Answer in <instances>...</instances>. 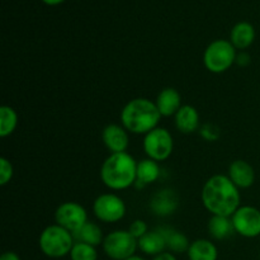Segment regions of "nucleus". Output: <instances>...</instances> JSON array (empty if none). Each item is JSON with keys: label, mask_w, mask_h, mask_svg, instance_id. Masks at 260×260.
Wrapping results in <instances>:
<instances>
[{"label": "nucleus", "mask_w": 260, "mask_h": 260, "mask_svg": "<svg viewBox=\"0 0 260 260\" xmlns=\"http://www.w3.org/2000/svg\"><path fill=\"white\" fill-rule=\"evenodd\" d=\"M152 260H177V258L172 253H161L155 256Z\"/></svg>", "instance_id": "nucleus-29"}, {"label": "nucleus", "mask_w": 260, "mask_h": 260, "mask_svg": "<svg viewBox=\"0 0 260 260\" xmlns=\"http://www.w3.org/2000/svg\"><path fill=\"white\" fill-rule=\"evenodd\" d=\"M124 127L118 124H108L102 132V140L112 154L126 152L128 147V135Z\"/></svg>", "instance_id": "nucleus-11"}, {"label": "nucleus", "mask_w": 260, "mask_h": 260, "mask_svg": "<svg viewBox=\"0 0 260 260\" xmlns=\"http://www.w3.org/2000/svg\"><path fill=\"white\" fill-rule=\"evenodd\" d=\"M229 178L238 188H249L254 184L255 172L249 162L235 160L229 167Z\"/></svg>", "instance_id": "nucleus-13"}, {"label": "nucleus", "mask_w": 260, "mask_h": 260, "mask_svg": "<svg viewBox=\"0 0 260 260\" xmlns=\"http://www.w3.org/2000/svg\"><path fill=\"white\" fill-rule=\"evenodd\" d=\"M137 241H139L140 250L147 255L156 256L164 253V249L167 248V241H165L164 235L157 229L155 231H147Z\"/></svg>", "instance_id": "nucleus-16"}, {"label": "nucleus", "mask_w": 260, "mask_h": 260, "mask_svg": "<svg viewBox=\"0 0 260 260\" xmlns=\"http://www.w3.org/2000/svg\"><path fill=\"white\" fill-rule=\"evenodd\" d=\"M139 241L129 231L116 230L104 238V253L113 260H126L135 255Z\"/></svg>", "instance_id": "nucleus-6"}, {"label": "nucleus", "mask_w": 260, "mask_h": 260, "mask_svg": "<svg viewBox=\"0 0 260 260\" xmlns=\"http://www.w3.org/2000/svg\"><path fill=\"white\" fill-rule=\"evenodd\" d=\"M94 215L98 220L106 223L118 222L119 220L126 215V205L123 200L118 196L112 194V193H106L102 194L94 201L93 205Z\"/></svg>", "instance_id": "nucleus-8"}, {"label": "nucleus", "mask_w": 260, "mask_h": 260, "mask_svg": "<svg viewBox=\"0 0 260 260\" xmlns=\"http://www.w3.org/2000/svg\"><path fill=\"white\" fill-rule=\"evenodd\" d=\"M0 260H20V258L17 254L13 253V251H7V253H4L0 256Z\"/></svg>", "instance_id": "nucleus-28"}, {"label": "nucleus", "mask_w": 260, "mask_h": 260, "mask_svg": "<svg viewBox=\"0 0 260 260\" xmlns=\"http://www.w3.org/2000/svg\"><path fill=\"white\" fill-rule=\"evenodd\" d=\"M70 256L71 260H96L98 253L95 250V246L75 241L73 249H71Z\"/></svg>", "instance_id": "nucleus-24"}, {"label": "nucleus", "mask_w": 260, "mask_h": 260, "mask_svg": "<svg viewBox=\"0 0 260 260\" xmlns=\"http://www.w3.org/2000/svg\"><path fill=\"white\" fill-rule=\"evenodd\" d=\"M13 178V165L7 157L0 159V185H5Z\"/></svg>", "instance_id": "nucleus-25"}, {"label": "nucleus", "mask_w": 260, "mask_h": 260, "mask_svg": "<svg viewBox=\"0 0 260 260\" xmlns=\"http://www.w3.org/2000/svg\"><path fill=\"white\" fill-rule=\"evenodd\" d=\"M255 38V29L253 25L248 22H240L231 30V43L234 47L239 50H245Z\"/></svg>", "instance_id": "nucleus-17"}, {"label": "nucleus", "mask_w": 260, "mask_h": 260, "mask_svg": "<svg viewBox=\"0 0 260 260\" xmlns=\"http://www.w3.org/2000/svg\"><path fill=\"white\" fill-rule=\"evenodd\" d=\"M161 114L156 104L146 98L129 101L121 112V121L127 131L136 135H146L156 128Z\"/></svg>", "instance_id": "nucleus-2"}, {"label": "nucleus", "mask_w": 260, "mask_h": 260, "mask_svg": "<svg viewBox=\"0 0 260 260\" xmlns=\"http://www.w3.org/2000/svg\"><path fill=\"white\" fill-rule=\"evenodd\" d=\"M128 231L132 234V235L135 236V238L137 239V240H139L140 238H142V236H144L145 234L147 233L146 222H145V221H142V220L134 221V222L131 223V226H129Z\"/></svg>", "instance_id": "nucleus-26"}, {"label": "nucleus", "mask_w": 260, "mask_h": 260, "mask_svg": "<svg viewBox=\"0 0 260 260\" xmlns=\"http://www.w3.org/2000/svg\"><path fill=\"white\" fill-rule=\"evenodd\" d=\"M187 253L189 260H217L218 256L215 244L205 239H198L193 241Z\"/></svg>", "instance_id": "nucleus-19"}, {"label": "nucleus", "mask_w": 260, "mask_h": 260, "mask_svg": "<svg viewBox=\"0 0 260 260\" xmlns=\"http://www.w3.org/2000/svg\"><path fill=\"white\" fill-rule=\"evenodd\" d=\"M156 107L162 117L175 116L182 107L180 94L174 88H165L156 98Z\"/></svg>", "instance_id": "nucleus-14"}, {"label": "nucleus", "mask_w": 260, "mask_h": 260, "mask_svg": "<svg viewBox=\"0 0 260 260\" xmlns=\"http://www.w3.org/2000/svg\"><path fill=\"white\" fill-rule=\"evenodd\" d=\"M18 124V114L12 107L3 106L0 108V136L8 137L14 132Z\"/></svg>", "instance_id": "nucleus-23"}, {"label": "nucleus", "mask_w": 260, "mask_h": 260, "mask_svg": "<svg viewBox=\"0 0 260 260\" xmlns=\"http://www.w3.org/2000/svg\"><path fill=\"white\" fill-rule=\"evenodd\" d=\"M174 141L173 136L167 128L156 127L145 135L144 150L149 159L155 161H164L172 155Z\"/></svg>", "instance_id": "nucleus-7"}, {"label": "nucleus", "mask_w": 260, "mask_h": 260, "mask_svg": "<svg viewBox=\"0 0 260 260\" xmlns=\"http://www.w3.org/2000/svg\"><path fill=\"white\" fill-rule=\"evenodd\" d=\"M56 223L71 234L88 222V213L81 205L76 202H65L55 212Z\"/></svg>", "instance_id": "nucleus-10"}, {"label": "nucleus", "mask_w": 260, "mask_h": 260, "mask_svg": "<svg viewBox=\"0 0 260 260\" xmlns=\"http://www.w3.org/2000/svg\"><path fill=\"white\" fill-rule=\"evenodd\" d=\"M208 231L211 236L217 240H223V239L230 238L234 234L233 220L226 216H212V218L208 222Z\"/></svg>", "instance_id": "nucleus-22"}, {"label": "nucleus", "mask_w": 260, "mask_h": 260, "mask_svg": "<svg viewBox=\"0 0 260 260\" xmlns=\"http://www.w3.org/2000/svg\"><path fill=\"white\" fill-rule=\"evenodd\" d=\"M235 233L244 238L260 236V211L253 206H241L231 216Z\"/></svg>", "instance_id": "nucleus-9"}, {"label": "nucleus", "mask_w": 260, "mask_h": 260, "mask_svg": "<svg viewBox=\"0 0 260 260\" xmlns=\"http://www.w3.org/2000/svg\"><path fill=\"white\" fill-rule=\"evenodd\" d=\"M160 177V167L157 161L152 159H144L137 162V179L136 183L144 185L156 182Z\"/></svg>", "instance_id": "nucleus-21"}, {"label": "nucleus", "mask_w": 260, "mask_h": 260, "mask_svg": "<svg viewBox=\"0 0 260 260\" xmlns=\"http://www.w3.org/2000/svg\"><path fill=\"white\" fill-rule=\"evenodd\" d=\"M43 2H45L46 4L56 5V4H60V3H61V2H63V0H43Z\"/></svg>", "instance_id": "nucleus-30"}, {"label": "nucleus", "mask_w": 260, "mask_h": 260, "mask_svg": "<svg viewBox=\"0 0 260 260\" xmlns=\"http://www.w3.org/2000/svg\"><path fill=\"white\" fill-rule=\"evenodd\" d=\"M179 205L178 194L173 189H161L154 194L150 202V208L157 216H170L177 211Z\"/></svg>", "instance_id": "nucleus-12"}, {"label": "nucleus", "mask_w": 260, "mask_h": 260, "mask_svg": "<svg viewBox=\"0 0 260 260\" xmlns=\"http://www.w3.org/2000/svg\"><path fill=\"white\" fill-rule=\"evenodd\" d=\"M101 178L104 185L109 189H127L136 183V160L127 152L111 154L102 165Z\"/></svg>", "instance_id": "nucleus-3"}, {"label": "nucleus", "mask_w": 260, "mask_h": 260, "mask_svg": "<svg viewBox=\"0 0 260 260\" xmlns=\"http://www.w3.org/2000/svg\"><path fill=\"white\" fill-rule=\"evenodd\" d=\"M202 202L213 216L231 217L240 207V192L229 177L213 175L203 185Z\"/></svg>", "instance_id": "nucleus-1"}, {"label": "nucleus", "mask_w": 260, "mask_h": 260, "mask_svg": "<svg viewBox=\"0 0 260 260\" xmlns=\"http://www.w3.org/2000/svg\"><path fill=\"white\" fill-rule=\"evenodd\" d=\"M175 126L182 134H192L200 126V114L192 106H182L175 114Z\"/></svg>", "instance_id": "nucleus-15"}, {"label": "nucleus", "mask_w": 260, "mask_h": 260, "mask_svg": "<svg viewBox=\"0 0 260 260\" xmlns=\"http://www.w3.org/2000/svg\"><path fill=\"white\" fill-rule=\"evenodd\" d=\"M75 240L73 234L56 225L47 226L40 236V248L50 258H62L71 253Z\"/></svg>", "instance_id": "nucleus-4"}, {"label": "nucleus", "mask_w": 260, "mask_h": 260, "mask_svg": "<svg viewBox=\"0 0 260 260\" xmlns=\"http://www.w3.org/2000/svg\"><path fill=\"white\" fill-rule=\"evenodd\" d=\"M236 63L240 66H246L250 63V56L246 52H241L236 56Z\"/></svg>", "instance_id": "nucleus-27"}, {"label": "nucleus", "mask_w": 260, "mask_h": 260, "mask_svg": "<svg viewBox=\"0 0 260 260\" xmlns=\"http://www.w3.org/2000/svg\"><path fill=\"white\" fill-rule=\"evenodd\" d=\"M157 230L164 235L165 241H167V248L169 249L170 251H173V253H178V254L188 251L190 244L184 234L179 233V231L175 230V229L167 228V226L159 228Z\"/></svg>", "instance_id": "nucleus-20"}, {"label": "nucleus", "mask_w": 260, "mask_h": 260, "mask_svg": "<svg viewBox=\"0 0 260 260\" xmlns=\"http://www.w3.org/2000/svg\"><path fill=\"white\" fill-rule=\"evenodd\" d=\"M73 238L76 243H85L89 245L98 246L104 241L102 229L94 222H86L73 233Z\"/></svg>", "instance_id": "nucleus-18"}, {"label": "nucleus", "mask_w": 260, "mask_h": 260, "mask_svg": "<svg viewBox=\"0 0 260 260\" xmlns=\"http://www.w3.org/2000/svg\"><path fill=\"white\" fill-rule=\"evenodd\" d=\"M236 50L229 41L217 40L211 43L205 51L203 62L208 71L213 74L225 73L236 62Z\"/></svg>", "instance_id": "nucleus-5"}, {"label": "nucleus", "mask_w": 260, "mask_h": 260, "mask_svg": "<svg viewBox=\"0 0 260 260\" xmlns=\"http://www.w3.org/2000/svg\"><path fill=\"white\" fill-rule=\"evenodd\" d=\"M126 260H145V259L140 258V256H136V255H134V256H131V258H128V259H126Z\"/></svg>", "instance_id": "nucleus-31"}]
</instances>
